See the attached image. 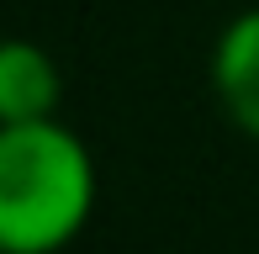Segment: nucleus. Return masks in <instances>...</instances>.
Here are the masks:
<instances>
[{
    "label": "nucleus",
    "mask_w": 259,
    "mask_h": 254,
    "mask_svg": "<svg viewBox=\"0 0 259 254\" xmlns=\"http://www.w3.org/2000/svg\"><path fill=\"white\" fill-rule=\"evenodd\" d=\"M96 212V159L58 117L0 122V244L6 254H58Z\"/></svg>",
    "instance_id": "obj_1"
},
{
    "label": "nucleus",
    "mask_w": 259,
    "mask_h": 254,
    "mask_svg": "<svg viewBox=\"0 0 259 254\" xmlns=\"http://www.w3.org/2000/svg\"><path fill=\"white\" fill-rule=\"evenodd\" d=\"M211 90L238 133L259 138V6L238 11L211 48Z\"/></svg>",
    "instance_id": "obj_2"
},
{
    "label": "nucleus",
    "mask_w": 259,
    "mask_h": 254,
    "mask_svg": "<svg viewBox=\"0 0 259 254\" xmlns=\"http://www.w3.org/2000/svg\"><path fill=\"white\" fill-rule=\"evenodd\" d=\"M58 96H64V74H58L53 53L27 37L6 43V53H0V122L58 117Z\"/></svg>",
    "instance_id": "obj_3"
}]
</instances>
